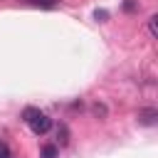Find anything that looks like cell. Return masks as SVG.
Listing matches in <instances>:
<instances>
[{"label":"cell","mask_w":158,"mask_h":158,"mask_svg":"<svg viewBox=\"0 0 158 158\" xmlns=\"http://www.w3.org/2000/svg\"><path fill=\"white\" fill-rule=\"evenodd\" d=\"M57 138H59V146H67V141H69V131H67L64 123L57 126Z\"/></svg>","instance_id":"cell-5"},{"label":"cell","mask_w":158,"mask_h":158,"mask_svg":"<svg viewBox=\"0 0 158 158\" xmlns=\"http://www.w3.org/2000/svg\"><path fill=\"white\" fill-rule=\"evenodd\" d=\"M27 126L32 128V133L42 136V133H47V131L52 128V118H49V116H44V114L40 111V114H37V116H35V118H32V121L27 123Z\"/></svg>","instance_id":"cell-1"},{"label":"cell","mask_w":158,"mask_h":158,"mask_svg":"<svg viewBox=\"0 0 158 158\" xmlns=\"http://www.w3.org/2000/svg\"><path fill=\"white\" fill-rule=\"evenodd\" d=\"M156 20H158L156 15H151V17H148V32H151V37H156Z\"/></svg>","instance_id":"cell-10"},{"label":"cell","mask_w":158,"mask_h":158,"mask_svg":"<svg viewBox=\"0 0 158 158\" xmlns=\"http://www.w3.org/2000/svg\"><path fill=\"white\" fill-rule=\"evenodd\" d=\"M94 116L104 118V116H106V106H104V104H94Z\"/></svg>","instance_id":"cell-8"},{"label":"cell","mask_w":158,"mask_h":158,"mask_svg":"<svg viewBox=\"0 0 158 158\" xmlns=\"http://www.w3.org/2000/svg\"><path fill=\"white\" fill-rule=\"evenodd\" d=\"M123 10H126V12H136V10H138V2H136V0H123Z\"/></svg>","instance_id":"cell-7"},{"label":"cell","mask_w":158,"mask_h":158,"mask_svg":"<svg viewBox=\"0 0 158 158\" xmlns=\"http://www.w3.org/2000/svg\"><path fill=\"white\" fill-rule=\"evenodd\" d=\"M57 146L54 143H47V146H42V151H40V158H57Z\"/></svg>","instance_id":"cell-4"},{"label":"cell","mask_w":158,"mask_h":158,"mask_svg":"<svg viewBox=\"0 0 158 158\" xmlns=\"http://www.w3.org/2000/svg\"><path fill=\"white\" fill-rule=\"evenodd\" d=\"M20 2L27 7H42V10H52L59 5V0H20Z\"/></svg>","instance_id":"cell-3"},{"label":"cell","mask_w":158,"mask_h":158,"mask_svg":"<svg viewBox=\"0 0 158 158\" xmlns=\"http://www.w3.org/2000/svg\"><path fill=\"white\" fill-rule=\"evenodd\" d=\"M94 17H96L99 22H104V20L109 17V12H106V10H96V12H94Z\"/></svg>","instance_id":"cell-11"},{"label":"cell","mask_w":158,"mask_h":158,"mask_svg":"<svg viewBox=\"0 0 158 158\" xmlns=\"http://www.w3.org/2000/svg\"><path fill=\"white\" fill-rule=\"evenodd\" d=\"M138 123L141 126H156L158 123V109H153V106L141 109L138 111Z\"/></svg>","instance_id":"cell-2"},{"label":"cell","mask_w":158,"mask_h":158,"mask_svg":"<svg viewBox=\"0 0 158 158\" xmlns=\"http://www.w3.org/2000/svg\"><path fill=\"white\" fill-rule=\"evenodd\" d=\"M37 114H40V109H35V106H27V109L22 111V121H25V123H30V121H32Z\"/></svg>","instance_id":"cell-6"},{"label":"cell","mask_w":158,"mask_h":158,"mask_svg":"<svg viewBox=\"0 0 158 158\" xmlns=\"http://www.w3.org/2000/svg\"><path fill=\"white\" fill-rule=\"evenodd\" d=\"M0 158H12V153H10V148H7L5 141H0Z\"/></svg>","instance_id":"cell-9"}]
</instances>
